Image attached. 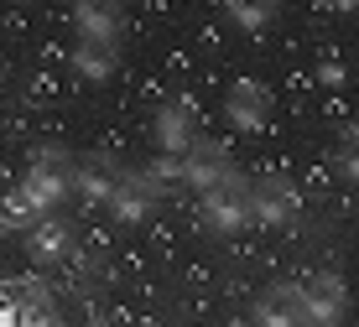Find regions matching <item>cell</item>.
I'll use <instances>...</instances> for the list:
<instances>
[]
</instances>
